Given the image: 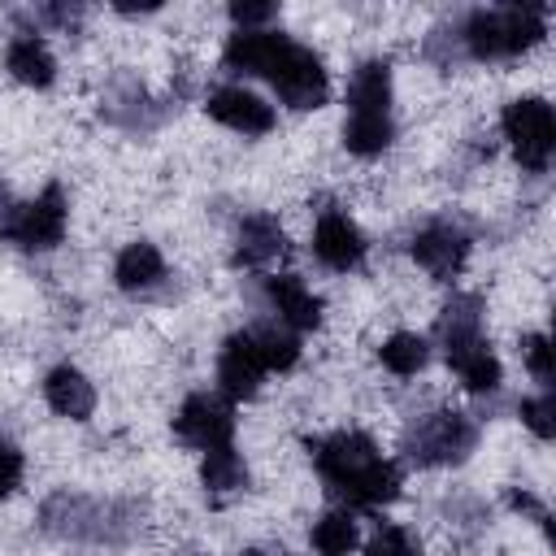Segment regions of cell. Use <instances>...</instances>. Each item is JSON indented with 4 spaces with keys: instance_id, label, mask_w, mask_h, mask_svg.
<instances>
[{
    "instance_id": "cell-1",
    "label": "cell",
    "mask_w": 556,
    "mask_h": 556,
    "mask_svg": "<svg viewBox=\"0 0 556 556\" xmlns=\"http://www.w3.org/2000/svg\"><path fill=\"white\" fill-rule=\"evenodd\" d=\"M222 70L265 78L287 109H321L330 100V74L313 48L282 30H235L222 48Z\"/></svg>"
},
{
    "instance_id": "cell-2",
    "label": "cell",
    "mask_w": 556,
    "mask_h": 556,
    "mask_svg": "<svg viewBox=\"0 0 556 556\" xmlns=\"http://www.w3.org/2000/svg\"><path fill=\"white\" fill-rule=\"evenodd\" d=\"M308 456L326 491L352 508L391 504L404 486V469L391 456H382L365 430H334V434L308 439Z\"/></svg>"
},
{
    "instance_id": "cell-3",
    "label": "cell",
    "mask_w": 556,
    "mask_h": 556,
    "mask_svg": "<svg viewBox=\"0 0 556 556\" xmlns=\"http://www.w3.org/2000/svg\"><path fill=\"white\" fill-rule=\"evenodd\" d=\"M547 35V9L543 4H495L473 9L456 26V43L469 61H504L521 56Z\"/></svg>"
},
{
    "instance_id": "cell-4",
    "label": "cell",
    "mask_w": 556,
    "mask_h": 556,
    "mask_svg": "<svg viewBox=\"0 0 556 556\" xmlns=\"http://www.w3.org/2000/svg\"><path fill=\"white\" fill-rule=\"evenodd\" d=\"M439 343L447 365L456 369V378L465 382V391L486 395L500 387L504 369L482 334V300L478 295H452L439 313Z\"/></svg>"
},
{
    "instance_id": "cell-5",
    "label": "cell",
    "mask_w": 556,
    "mask_h": 556,
    "mask_svg": "<svg viewBox=\"0 0 556 556\" xmlns=\"http://www.w3.org/2000/svg\"><path fill=\"white\" fill-rule=\"evenodd\" d=\"M43 530L56 539H78V543H126L130 534L143 530V508L122 504V500H91V495H70L56 491L43 513Z\"/></svg>"
},
{
    "instance_id": "cell-6",
    "label": "cell",
    "mask_w": 556,
    "mask_h": 556,
    "mask_svg": "<svg viewBox=\"0 0 556 556\" xmlns=\"http://www.w3.org/2000/svg\"><path fill=\"white\" fill-rule=\"evenodd\" d=\"M473 443H478V421L460 408H434L404 430V456L426 469L465 460L473 452Z\"/></svg>"
},
{
    "instance_id": "cell-7",
    "label": "cell",
    "mask_w": 556,
    "mask_h": 556,
    "mask_svg": "<svg viewBox=\"0 0 556 556\" xmlns=\"http://www.w3.org/2000/svg\"><path fill=\"white\" fill-rule=\"evenodd\" d=\"M65 226H70V200L61 191V182H48L35 200L26 204H9L0 213V235L22 248V252H48L65 239Z\"/></svg>"
},
{
    "instance_id": "cell-8",
    "label": "cell",
    "mask_w": 556,
    "mask_h": 556,
    "mask_svg": "<svg viewBox=\"0 0 556 556\" xmlns=\"http://www.w3.org/2000/svg\"><path fill=\"white\" fill-rule=\"evenodd\" d=\"M500 130L517 156L521 169L530 174H543L552 165V152H556V117H552V104L539 100V96H517L504 104L500 113Z\"/></svg>"
},
{
    "instance_id": "cell-9",
    "label": "cell",
    "mask_w": 556,
    "mask_h": 556,
    "mask_svg": "<svg viewBox=\"0 0 556 556\" xmlns=\"http://www.w3.org/2000/svg\"><path fill=\"white\" fill-rule=\"evenodd\" d=\"M174 434L187 447H200V452L226 447L235 439V408H230V400L226 395H213V391L187 395L182 408L174 413Z\"/></svg>"
},
{
    "instance_id": "cell-10",
    "label": "cell",
    "mask_w": 556,
    "mask_h": 556,
    "mask_svg": "<svg viewBox=\"0 0 556 556\" xmlns=\"http://www.w3.org/2000/svg\"><path fill=\"white\" fill-rule=\"evenodd\" d=\"M408 252H413V261H417L430 278L452 282V278L465 269V261H469V230L456 226V222H447V217L426 222V226L413 235Z\"/></svg>"
},
{
    "instance_id": "cell-11",
    "label": "cell",
    "mask_w": 556,
    "mask_h": 556,
    "mask_svg": "<svg viewBox=\"0 0 556 556\" xmlns=\"http://www.w3.org/2000/svg\"><path fill=\"white\" fill-rule=\"evenodd\" d=\"M265 356H261V343L252 330H235L222 352H217V391L235 404V400H252L261 378H265Z\"/></svg>"
},
{
    "instance_id": "cell-12",
    "label": "cell",
    "mask_w": 556,
    "mask_h": 556,
    "mask_svg": "<svg viewBox=\"0 0 556 556\" xmlns=\"http://www.w3.org/2000/svg\"><path fill=\"white\" fill-rule=\"evenodd\" d=\"M365 252H369V243H365L361 226L343 208H321V217L313 226V256L326 269L348 274V269H356L365 261Z\"/></svg>"
},
{
    "instance_id": "cell-13",
    "label": "cell",
    "mask_w": 556,
    "mask_h": 556,
    "mask_svg": "<svg viewBox=\"0 0 556 556\" xmlns=\"http://www.w3.org/2000/svg\"><path fill=\"white\" fill-rule=\"evenodd\" d=\"M204 113L213 117V122H222L226 130H235V135H269L274 130V104H265L256 91H248V87H217V91H208V100H204Z\"/></svg>"
},
{
    "instance_id": "cell-14",
    "label": "cell",
    "mask_w": 556,
    "mask_h": 556,
    "mask_svg": "<svg viewBox=\"0 0 556 556\" xmlns=\"http://www.w3.org/2000/svg\"><path fill=\"white\" fill-rule=\"evenodd\" d=\"M265 304L278 317V326L287 330H317L321 326V295H313L295 274H278L265 278Z\"/></svg>"
},
{
    "instance_id": "cell-15",
    "label": "cell",
    "mask_w": 556,
    "mask_h": 556,
    "mask_svg": "<svg viewBox=\"0 0 556 556\" xmlns=\"http://www.w3.org/2000/svg\"><path fill=\"white\" fill-rule=\"evenodd\" d=\"M282 252H287V235H282L278 217L252 213V217H243L239 230H235V256H230V265H239V269H261V265H269V261L282 256Z\"/></svg>"
},
{
    "instance_id": "cell-16",
    "label": "cell",
    "mask_w": 556,
    "mask_h": 556,
    "mask_svg": "<svg viewBox=\"0 0 556 556\" xmlns=\"http://www.w3.org/2000/svg\"><path fill=\"white\" fill-rule=\"evenodd\" d=\"M43 400H48V408H52L56 417H70V421H87V417L96 413V387H91V378H87L83 369H74V365L48 369V378H43Z\"/></svg>"
},
{
    "instance_id": "cell-17",
    "label": "cell",
    "mask_w": 556,
    "mask_h": 556,
    "mask_svg": "<svg viewBox=\"0 0 556 556\" xmlns=\"http://www.w3.org/2000/svg\"><path fill=\"white\" fill-rule=\"evenodd\" d=\"M4 70H9L17 83H26V87H52V83H56V56H52V48H48L35 30H22L17 39H9V48H4Z\"/></svg>"
},
{
    "instance_id": "cell-18",
    "label": "cell",
    "mask_w": 556,
    "mask_h": 556,
    "mask_svg": "<svg viewBox=\"0 0 556 556\" xmlns=\"http://www.w3.org/2000/svg\"><path fill=\"white\" fill-rule=\"evenodd\" d=\"M348 113H378L391 117V65L382 56H369L348 78Z\"/></svg>"
},
{
    "instance_id": "cell-19",
    "label": "cell",
    "mask_w": 556,
    "mask_h": 556,
    "mask_svg": "<svg viewBox=\"0 0 556 556\" xmlns=\"http://www.w3.org/2000/svg\"><path fill=\"white\" fill-rule=\"evenodd\" d=\"M161 278H165V256H161V248L148 243V239L126 243V248L117 252V261H113V282H117L122 291H130V295L152 291Z\"/></svg>"
},
{
    "instance_id": "cell-20",
    "label": "cell",
    "mask_w": 556,
    "mask_h": 556,
    "mask_svg": "<svg viewBox=\"0 0 556 556\" xmlns=\"http://www.w3.org/2000/svg\"><path fill=\"white\" fill-rule=\"evenodd\" d=\"M391 139H395L391 117H378V113H348V122H343V148H348L352 156H378V152L391 148Z\"/></svg>"
},
{
    "instance_id": "cell-21",
    "label": "cell",
    "mask_w": 556,
    "mask_h": 556,
    "mask_svg": "<svg viewBox=\"0 0 556 556\" xmlns=\"http://www.w3.org/2000/svg\"><path fill=\"white\" fill-rule=\"evenodd\" d=\"M200 482H204V491H213V495H230V491H243V486H248V465H243V456L235 452V443L204 452V460H200Z\"/></svg>"
},
{
    "instance_id": "cell-22",
    "label": "cell",
    "mask_w": 556,
    "mask_h": 556,
    "mask_svg": "<svg viewBox=\"0 0 556 556\" xmlns=\"http://www.w3.org/2000/svg\"><path fill=\"white\" fill-rule=\"evenodd\" d=\"M313 552L317 556H348L352 547H356V517L348 513V508H334V513H326V517H317V526H313Z\"/></svg>"
},
{
    "instance_id": "cell-23",
    "label": "cell",
    "mask_w": 556,
    "mask_h": 556,
    "mask_svg": "<svg viewBox=\"0 0 556 556\" xmlns=\"http://www.w3.org/2000/svg\"><path fill=\"white\" fill-rule=\"evenodd\" d=\"M378 361H382L391 374L413 378L417 369H426L430 348H426V339H421V334H413V330H395V334H391V339L378 348Z\"/></svg>"
},
{
    "instance_id": "cell-24",
    "label": "cell",
    "mask_w": 556,
    "mask_h": 556,
    "mask_svg": "<svg viewBox=\"0 0 556 556\" xmlns=\"http://www.w3.org/2000/svg\"><path fill=\"white\" fill-rule=\"evenodd\" d=\"M252 334H256V343H261V356H265V369L274 374H282V369H291L295 361H300V339H295V330H287V326H252Z\"/></svg>"
},
{
    "instance_id": "cell-25",
    "label": "cell",
    "mask_w": 556,
    "mask_h": 556,
    "mask_svg": "<svg viewBox=\"0 0 556 556\" xmlns=\"http://www.w3.org/2000/svg\"><path fill=\"white\" fill-rule=\"evenodd\" d=\"M365 556H421V552H417V543H413V534L404 526L378 521V530L365 543Z\"/></svg>"
},
{
    "instance_id": "cell-26",
    "label": "cell",
    "mask_w": 556,
    "mask_h": 556,
    "mask_svg": "<svg viewBox=\"0 0 556 556\" xmlns=\"http://www.w3.org/2000/svg\"><path fill=\"white\" fill-rule=\"evenodd\" d=\"M521 361H526V369L534 374V382H539L543 391H552V382H556L552 339H547V334H526V339H521Z\"/></svg>"
},
{
    "instance_id": "cell-27",
    "label": "cell",
    "mask_w": 556,
    "mask_h": 556,
    "mask_svg": "<svg viewBox=\"0 0 556 556\" xmlns=\"http://www.w3.org/2000/svg\"><path fill=\"white\" fill-rule=\"evenodd\" d=\"M517 413H521V421H526L539 439H552V434H556V400H552V391H543V395H534V400H521Z\"/></svg>"
},
{
    "instance_id": "cell-28",
    "label": "cell",
    "mask_w": 556,
    "mask_h": 556,
    "mask_svg": "<svg viewBox=\"0 0 556 556\" xmlns=\"http://www.w3.org/2000/svg\"><path fill=\"white\" fill-rule=\"evenodd\" d=\"M226 13H230V22H235V30H265V22L278 17V4H274V0H256V4L235 0Z\"/></svg>"
},
{
    "instance_id": "cell-29",
    "label": "cell",
    "mask_w": 556,
    "mask_h": 556,
    "mask_svg": "<svg viewBox=\"0 0 556 556\" xmlns=\"http://www.w3.org/2000/svg\"><path fill=\"white\" fill-rule=\"evenodd\" d=\"M22 469H26L22 452H17L9 439H0V500L13 495V491L22 486Z\"/></svg>"
},
{
    "instance_id": "cell-30",
    "label": "cell",
    "mask_w": 556,
    "mask_h": 556,
    "mask_svg": "<svg viewBox=\"0 0 556 556\" xmlns=\"http://www.w3.org/2000/svg\"><path fill=\"white\" fill-rule=\"evenodd\" d=\"M508 504H513L517 513H530V517H534V521L547 530V508H543L534 495H526V491H508Z\"/></svg>"
},
{
    "instance_id": "cell-31",
    "label": "cell",
    "mask_w": 556,
    "mask_h": 556,
    "mask_svg": "<svg viewBox=\"0 0 556 556\" xmlns=\"http://www.w3.org/2000/svg\"><path fill=\"white\" fill-rule=\"evenodd\" d=\"M239 556H291L287 547H248V552H239Z\"/></svg>"
},
{
    "instance_id": "cell-32",
    "label": "cell",
    "mask_w": 556,
    "mask_h": 556,
    "mask_svg": "<svg viewBox=\"0 0 556 556\" xmlns=\"http://www.w3.org/2000/svg\"><path fill=\"white\" fill-rule=\"evenodd\" d=\"M0 204H4V187H0ZM0 213H4V208H0Z\"/></svg>"
}]
</instances>
